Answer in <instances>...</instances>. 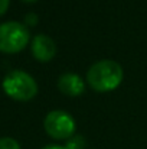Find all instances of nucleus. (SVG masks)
<instances>
[{"instance_id": "f257e3e1", "label": "nucleus", "mask_w": 147, "mask_h": 149, "mask_svg": "<svg viewBox=\"0 0 147 149\" xmlns=\"http://www.w3.org/2000/svg\"><path fill=\"white\" fill-rule=\"evenodd\" d=\"M123 75V68L117 61L101 59L88 70L87 81L97 91H111L121 84Z\"/></svg>"}, {"instance_id": "f03ea898", "label": "nucleus", "mask_w": 147, "mask_h": 149, "mask_svg": "<svg viewBox=\"0 0 147 149\" xmlns=\"http://www.w3.org/2000/svg\"><path fill=\"white\" fill-rule=\"evenodd\" d=\"M1 86L9 97L19 101H28L33 99L38 93V84L35 78L22 70L10 71L4 77Z\"/></svg>"}, {"instance_id": "7ed1b4c3", "label": "nucleus", "mask_w": 147, "mask_h": 149, "mask_svg": "<svg viewBox=\"0 0 147 149\" xmlns=\"http://www.w3.org/2000/svg\"><path fill=\"white\" fill-rule=\"evenodd\" d=\"M30 33L26 25L20 22H4L0 25V51L16 54L29 42Z\"/></svg>"}, {"instance_id": "20e7f679", "label": "nucleus", "mask_w": 147, "mask_h": 149, "mask_svg": "<svg viewBox=\"0 0 147 149\" xmlns=\"http://www.w3.org/2000/svg\"><path fill=\"white\" fill-rule=\"evenodd\" d=\"M45 130L53 139H69L75 132L74 117L63 110L49 111L43 120Z\"/></svg>"}, {"instance_id": "39448f33", "label": "nucleus", "mask_w": 147, "mask_h": 149, "mask_svg": "<svg viewBox=\"0 0 147 149\" xmlns=\"http://www.w3.org/2000/svg\"><path fill=\"white\" fill-rule=\"evenodd\" d=\"M32 54L38 61L42 62H48L50 61L55 54H56V45L52 41V38H49L48 35L39 33L33 38L32 42Z\"/></svg>"}, {"instance_id": "423d86ee", "label": "nucleus", "mask_w": 147, "mask_h": 149, "mask_svg": "<svg viewBox=\"0 0 147 149\" xmlns=\"http://www.w3.org/2000/svg\"><path fill=\"white\" fill-rule=\"evenodd\" d=\"M58 88L65 96L77 97V96L84 93L85 84H84V81L79 75H77L74 72H63L58 78Z\"/></svg>"}, {"instance_id": "0eeeda50", "label": "nucleus", "mask_w": 147, "mask_h": 149, "mask_svg": "<svg viewBox=\"0 0 147 149\" xmlns=\"http://www.w3.org/2000/svg\"><path fill=\"white\" fill-rule=\"evenodd\" d=\"M65 148L66 149H84L85 148V138L81 136V135H75V136H72V138L68 139Z\"/></svg>"}, {"instance_id": "6e6552de", "label": "nucleus", "mask_w": 147, "mask_h": 149, "mask_svg": "<svg viewBox=\"0 0 147 149\" xmlns=\"http://www.w3.org/2000/svg\"><path fill=\"white\" fill-rule=\"evenodd\" d=\"M0 149H20V145L13 138H0Z\"/></svg>"}, {"instance_id": "1a4fd4ad", "label": "nucleus", "mask_w": 147, "mask_h": 149, "mask_svg": "<svg viewBox=\"0 0 147 149\" xmlns=\"http://www.w3.org/2000/svg\"><path fill=\"white\" fill-rule=\"evenodd\" d=\"M9 1H10V0H0V16L7 10V7H9Z\"/></svg>"}, {"instance_id": "9d476101", "label": "nucleus", "mask_w": 147, "mask_h": 149, "mask_svg": "<svg viewBox=\"0 0 147 149\" xmlns=\"http://www.w3.org/2000/svg\"><path fill=\"white\" fill-rule=\"evenodd\" d=\"M36 16H35V13H29L28 16H26V23H36Z\"/></svg>"}, {"instance_id": "9b49d317", "label": "nucleus", "mask_w": 147, "mask_h": 149, "mask_svg": "<svg viewBox=\"0 0 147 149\" xmlns=\"http://www.w3.org/2000/svg\"><path fill=\"white\" fill-rule=\"evenodd\" d=\"M42 149H66V148L65 146H59V145H48V146H45Z\"/></svg>"}, {"instance_id": "f8f14e48", "label": "nucleus", "mask_w": 147, "mask_h": 149, "mask_svg": "<svg viewBox=\"0 0 147 149\" xmlns=\"http://www.w3.org/2000/svg\"><path fill=\"white\" fill-rule=\"evenodd\" d=\"M23 1H28V3H33V1H36V0H23Z\"/></svg>"}]
</instances>
